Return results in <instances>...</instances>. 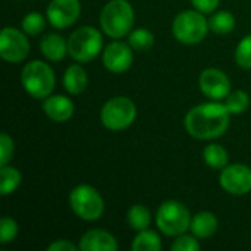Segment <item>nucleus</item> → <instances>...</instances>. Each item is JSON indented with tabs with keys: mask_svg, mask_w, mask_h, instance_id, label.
<instances>
[{
	"mask_svg": "<svg viewBox=\"0 0 251 251\" xmlns=\"http://www.w3.org/2000/svg\"><path fill=\"white\" fill-rule=\"evenodd\" d=\"M18 235V224L12 219L4 216L0 222V244L6 246L12 243Z\"/></svg>",
	"mask_w": 251,
	"mask_h": 251,
	"instance_id": "obj_28",
	"label": "nucleus"
},
{
	"mask_svg": "<svg viewBox=\"0 0 251 251\" xmlns=\"http://www.w3.org/2000/svg\"><path fill=\"white\" fill-rule=\"evenodd\" d=\"M69 206L74 213L88 222L97 221L104 212V201L99 191L91 185H76L69 194Z\"/></svg>",
	"mask_w": 251,
	"mask_h": 251,
	"instance_id": "obj_7",
	"label": "nucleus"
},
{
	"mask_svg": "<svg viewBox=\"0 0 251 251\" xmlns=\"http://www.w3.org/2000/svg\"><path fill=\"white\" fill-rule=\"evenodd\" d=\"M21 82L31 97L46 99L51 94L56 84V78L53 69L47 63L41 60H32L24 66L21 74Z\"/></svg>",
	"mask_w": 251,
	"mask_h": 251,
	"instance_id": "obj_3",
	"label": "nucleus"
},
{
	"mask_svg": "<svg viewBox=\"0 0 251 251\" xmlns=\"http://www.w3.org/2000/svg\"><path fill=\"white\" fill-rule=\"evenodd\" d=\"M41 53L51 62L62 60L68 53V41L59 34H49L40 43Z\"/></svg>",
	"mask_w": 251,
	"mask_h": 251,
	"instance_id": "obj_16",
	"label": "nucleus"
},
{
	"mask_svg": "<svg viewBox=\"0 0 251 251\" xmlns=\"http://www.w3.org/2000/svg\"><path fill=\"white\" fill-rule=\"evenodd\" d=\"M171 249H172V251H199L200 250V244L194 237L181 234L172 243Z\"/></svg>",
	"mask_w": 251,
	"mask_h": 251,
	"instance_id": "obj_29",
	"label": "nucleus"
},
{
	"mask_svg": "<svg viewBox=\"0 0 251 251\" xmlns=\"http://www.w3.org/2000/svg\"><path fill=\"white\" fill-rule=\"evenodd\" d=\"M81 13L79 0H51L47 7L49 22L59 29H65L76 22Z\"/></svg>",
	"mask_w": 251,
	"mask_h": 251,
	"instance_id": "obj_11",
	"label": "nucleus"
},
{
	"mask_svg": "<svg viewBox=\"0 0 251 251\" xmlns=\"http://www.w3.org/2000/svg\"><path fill=\"white\" fill-rule=\"evenodd\" d=\"M29 53V43L22 31L6 26L0 34V56L10 63L22 62Z\"/></svg>",
	"mask_w": 251,
	"mask_h": 251,
	"instance_id": "obj_9",
	"label": "nucleus"
},
{
	"mask_svg": "<svg viewBox=\"0 0 251 251\" xmlns=\"http://www.w3.org/2000/svg\"><path fill=\"white\" fill-rule=\"evenodd\" d=\"M235 26V18L228 10L215 13L209 21V28L216 34H229Z\"/></svg>",
	"mask_w": 251,
	"mask_h": 251,
	"instance_id": "obj_23",
	"label": "nucleus"
},
{
	"mask_svg": "<svg viewBox=\"0 0 251 251\" xmlns=\"http://www.w3.org/2000/svg\"><path fill=\"white\" fill-rule=\"evenodd\" d=\"M128 44L137 51H147L154 44V35L151 31H149L146 28H138V29H134L132 32H129Z\"/></svg>",
	"mask_w": 251,
	"mask_h": 251,
	"instance_id": "obj_24",
	"label": "nucleus"
},
{
	"mask_svg": "<svg viewBox=\"0 0 251 251\" xmlns=\"http://www.w3.org/2000/svg\"><path fill=\"white\" fill-rule=\"evenodd\" d=\"M160 249H162V241L159 235L149 229L138 231V235L134 238L132 243L134 251H159Z\"/></svg>",
	"mask_w": 251,
	"mask_h": 251,
	"instance_id": "obj_22",
	"label": "nucleus"
},
{
	"mask_svg": "<svg viewBox=\"0 0 251 251\" xmlns=\"http://www.w3.org/2000/svg\"><path fill=\"white\" fill-rule=\"evenodd\" d=\"M190 229L197 238H209L218 229V219L210 212H200L191 219Z\"/></svg>",
	"mask_w": 251,
	"mask_h": 251,
	"instance_id": "obj_18",
	"label": "nucleus"
},
{
	"mask_svg": "<svg viewBox=\"0 0 251 251\" xmlns=\"http://www.w3.org/2000/svg\"><path fill=\"white\" fill-rule=\"evenodd\" d=\"M250 104V97L246 91L243 90H235L226 96L225 106L229 110L231 115H241L249 109Z\"/></svg>",
	"mask_w": 251,
	"mask_h": 251,
	"instance_id": "obj_25",
	"label": "nucleus"
},
{
	"mask_svg": "<svg viewBox=\"0 0 251 251\" xmlns=\"http://www.w3.org/2000/svg\"><path fill=\"white\" fill-rule=\"evenodd\" d=\"M88 85L87 72L79 65H71L63 75V87L71 94H81Z\"/></svg>",
	"mask_w": 251,
	"mask_h": 251,
	"instance_id": "obj_17",
	"label": "nucleus"
},
{
	"mask_svg": "<svg viewBox=\"0 0 251 251\" xmlns=\"http://www.w3.org/2000/svg\"><path fill=\"white\" fill-rule=\"evenodd\" d=\"M221 0H191L193 6L201 13H210L219 6Z\"/></svg>",
	"mask_w": 251,
	"mask_h": 251,
	"instance_id": "obj_31",
	"label": "nucleus"
},
{
	"mask_svg": "<svg viewBox=\"0 0 251 251\" xmlns=\"http://www.w3.org/2000/svg\"><path fill=\"white\" fill-rule=\"evenodd\" d=\"M137 118V107L128 97L119 96L107 100L100 112L103 126L110 131H122L132 125Z\"/></svg>",
	"mask_w": 251,
	"mask_h": 251,
	"instance_id": "obj_8",
	"label": "nucleus"
},
{
	"mask_svg": "<svg viewBox=\"0 0 251 251\" xmlns=\"http://www.w3.org/2000/svg\"><path fill=\"white\" fill-rule=\"evenodd\" d=\"M0 176H1V181H0V194L1 196L12 194L21 185L22 175L16 168L7 166V165L1 166L0 168Z\"/></svg>",
	"mask_w": 251,
	"mask_h": 251,
	"instance_id": "obj_20",
	"label": "nucleus"
},
{
	"mask_svg": "<svg viewBox=\"0 0 251 251\" xmlns=\"http://www.w3.org/2000/svg\"><path fill=\"white\" fill-rule=\"evenodd\" d=\"M13 150H15L13 140L6 132H3L0 135V166H4L10 162L13 156Z\"/></svg>",
	"mask_w": 251,
	"mask_h": 251,
	"instance_id": "obj_30",
	"label": "nucleus"
},
{
	"mask_svg": "<svg viewBox=\"0 0 251 251\" xmlns=\"http://www.w3.org/2000/svg\"><path fill=\"white\" fill-rule=\"evenodd\" d=\"M103 49V37L93 26L75 29L68 40V53L79 63L91 62Z\"/></svg>",
	"mask_w": 251,
	"mask_h": 251,
	"instance_id": "obj_4",
	"label": "nucleus"
},
{
	"mask_svg": "<svg viewBox=\"0 0 251 251\" xmlns=\"http://www.w3.org/2000/svg\"><path fill=\"white\" fill-rule=\"evenodd\" d=\"M209 31V22L196 10H184L178 13L172 22V34L182 44H197L203 41Z\"/></svg>",
	"mask_w": 251,
	"mask_h": 251,
	"instance_id": "obj_6",
	"label": "nucleus"
},
{
	"mask_svg": "<svg viewBox=\"0 0 251 251\" xmlns=\"http://www.w3.org/2000/svg\"><path fill=\"white\" fill-rule=\"evenodd\" d=\"M131 46L122 41H113L103 50V65L113 74H124L132 65Z\"/></svg>",
	"mask_w": 251,
	"mask_h": 251,
	"instance_id": "obj_13",
	"label": "nucleus"
},
{
	"mask_svg": "<svg viewBox=\"0 0 251 251\" xmlns=\"http://www.w3.org/2000/svg\"><path fill=\"white\" fill-rule=\"evenodd\" d=\"M219 184L232 196H244L251 191V169L241 163L225 166L221 172Z\"/></svg>",
	"mask_w": 251,
	"mask_h": 251,
	"instance_id": "obj_10",
	"label": "nucleus"
},
{
	"mask_svg": "<svg viewBox=\"0 0 251 251\" xmlns=\"http://www.w3.org/2000/svg\"><path fill=\"white\" fill-rule=\"evenodd\" d=\"M235 60L241 68L251 69V34L238 43L235 50Z\"/></svg>",
	"mask_w": 251,
	"mask_h": 251,
	"instance_id": "obj_27",
	"label": "nucleus"
},
{
	"mask_svg": "<svg viewBox=\"0 0 251 251\" xmlns=\"http://www.w3.org/2000/svg\"><path fill=\"white\" fill-rule=\"evenodd\" d=\"M199 85L201 93L213 100L226 99V96L231 93V81L228 75L216 68L204 69L200 75Z\"/></svg>",
	"mask_w": 251,
	"mask_h": 251,
	"instance_id": "obj_12",
	"label": "nucleus"
},
{
	"mask_svg": "<svg viewBox=\"0 0 251 251\" xmlns=\"http://www.w3.org/2000/svg\"><path fill=\"white\" fill-rule=\"evenodd\" d=\"M101 29L110 38H122L134 25V9L126 0H110L100 13Z\"/></svg>",
	"mask_w": 251,
	"mask_h": 251,
	"instance_id": "obj_2",
	"label": "nucleus"
},
{
	"mask_svg": "<svg viewBox=\"0 0 251 251\" xmlns=\"http://www.w3.org/2000/svg\"><path fill=\"white\" fill-rule=\"evenodd\" d=\"M24 32L29 35H37L44 31L46 28V18L38 12H29L21 22Z\"/></svg>",
	"mask_w": 251,
	"mask_h": 251,
	"instance_id": "obj_26",
	"label": "nucleus"
},
{
	"mask_svg": "<svg viewBox=\"0 0 251 251\" xmlns=\"http://www.w3.org/2000/svg\"><path fill=\"white\" fill-rule=\"evenodd\" d=\"M128 225L135 231H144L151 224V213L143 204H134L126 213Z\"/></svg>",
	"mask_w": 251,
	"mask_h": 251,
	"instance_id": "obj_19",
	"label": "nucleus"
},
{
	"mask_svg": "<svg viewBox=\"0 0 251 251\" xmlns=\"http://www.w3.org/2000/svg\"><path fill=\"white\" fill-rule=\"evenodd\" d=\"M49 251H78L79 247H76L75 244H72L71 241L68 240H59V241H54L49 246Z\"/></svg>",
	"mask_w": 251,
	"mask_h": 251,
	"instance_id": "obj_32",
	"label": "nucleus"
},
{
	"mask_svg": "<svg viewBox=\"0 0 251 251\" xmlns=\"http://www.w3.org/2000/svg\"><path fill=\"white\" fill-rule=\"evenodd\" d=\"M157 228L168 237L184 234L191 225V215L185 204L176 200H169L160 204L156 213Z\"/></svg>",
	"mask_w": 251,
	"mask_h": 251,
	"instance_id": "obj_5",
	"label": "nucleus"
},
{
	"mask_svg": "<svg viewBox=\"0 0 251 251\" xmlns=\"http://www.w3.org/2000/svg\"><path fill=\"white\" fill-rule=\"evenodd\" d=\"M204 162L212 169H224L228 166V151L221 144H210L203 151Z\"/></svg>",
	"mask_w": 251,
	"mask_h": 251,
	"instance_id": "obj_21",
	"label": "nucleus"
},
{
	"mask_svg": "<svg viewBox=\"0 0 251 251\" xmlns=\"http://www.w3.org/2000/svg\"><path fill=\"white\" fill-rule=\"evenodd\" d=\"M78 247L82 251H115L118 250V243L107 231L90 229L81 237Z\"/></svg>",
	"mask_w": 251,
	"mask_h": 251,
	"instance_id": "obj_14",
	"label": "nucleus"
},
{
	"mask_svg": "<svg viewBox=\"0 0 251 251\" xmlns=\"http://www.w3.org/2000/svg\"><path fill=\"white\" fill-rule=\"evenodd\" d=\"M229 115L225 103H203L194 106L187 113L184 125L191 137L197 140H213L226 132Z\"/></svg>",
	"mask_w": 251,
	"mask_h": 251,
	"instance_id": "obj_1",
	"label": "nucleus"
},
{
	"mask_svg": "<svg viewBox=\"0 0 251 251\" xmlns=\"http://www.w3.org/2000/svg\"><path fill=\"white\" fill-rule=\"evenodd\" d=\"M44 113L54 122H66L74 115V103L65 96H49L43 101Z\"/></svg>",
	"mask_w": 251,
	"mask_h": 251,
	"instance_id": "obj_15",
	"label": "nucleus"
}]
</instances>
